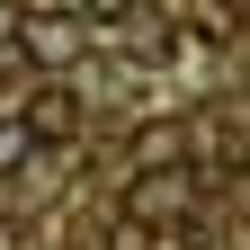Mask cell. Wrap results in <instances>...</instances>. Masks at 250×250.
Returning <instances> with one entry per match:
<instances>
[{"label": "cell", "mask_w": 250, "mask_h": 250, "mask_svg": "<svg viewBox=\"0 0 250 250\" xmlns=\"http://www.w3.org/2000/svg\"><path fill=\"white\" fill-rule=\"evenodd\" d=\"M188 206V179H134V224H152V214H179Z\"/></svg>", "instance_id": "3"}, {"label": "cell", "mask_w": 250, "mask_h": 250, "mask_svg": "<svg viewBox=\"0 0 250 250\" xmlns=\"http://www.w3.org/2000/svg\"><path fill=\"white\" fill-rule=\"evenodd\" d=\"M27 152H36V143H27V134H18V116H0V170H18V161H27Z\"/></svg>", "instance_id": "4"}, {"label": "cell", "mask_w": 250, "mask_h": 250, "mask_svg": "<svg viewBox=\"0 0 250 250\" xmlns=\"http://www.w3.org/2000/svg\"><path fill=\"white\" fill-rule=\"evenodd\" d=\"M18 54L36 62V72H72V62L89 54V27L62 18V9H36V18H18Z\"/></svg>", "instance_id": "1"}, {"label": "cell", "mask_w": 250, "mask_h": 250, "mask_svg": "<svg viewBox=\"0 0 250 250\" xmlns=\"http://www.w3.org/2000/svg\"><path fill=\"white\" fill-rule=\"evenodd\" d=\"M18 134H27V143H72V134H81V99H72L62 81H45L36 99H27V116H18Z\"/></svg>", "instance_id": "2"}, {"label": "cell", "mask_w": 250, "mask_h": 250, "mask_svg": "<svg viewBox=\"0 0 250 250\" xmlns=\"http://www.w3.org/2000/svg\"><path fill=\"white\" fill-rule=\"evenodd\" d=\"M116 18H134V0H81V27H116Z\"/></svg>", "instance_id": "5"}]
</instances>
